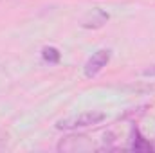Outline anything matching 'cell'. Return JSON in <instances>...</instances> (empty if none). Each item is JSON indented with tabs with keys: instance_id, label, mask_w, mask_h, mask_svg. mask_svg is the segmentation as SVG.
<instances>
[{
	"instance_id": "277c9868",
	"label": "cell",
	"mask_w": 155,
	"mask_h": 153,
	"mask_svg": "<svg viewBox=\"0 0 155 153\" xmlns=\"http://www.w3.org/2000/svg\"><path fill=\"white\" fill-rule=\"evenodd\" d=\"M134 151H150L152 150V146H150V142L139 133V130L137 128H132V146H130Z\"/></svg>"
},
{
	"instance_id": "8992f818",
	"label": "cell",
	"mask_w": 155,
	"mask_h": 153,
	"mask_svg": "<svg viewBox=\"0 0 155 153\" xmlns=\"http://www.w3.org/2000/svg\"><path fill=\"white\" fill-rule=\"evenodd\" d=\"M143 76L144 77H155V65H150L148 69L143 70Z\"/></svg>"
},
{
	"instance_id": "3957f363",
	"label": "cell",
	"mask_w": 155,
	"mask_h": 153,
	"mask_svg": "<svg viewBox=\"0 0 155 153\" xmlns=\"http://www.w3.org/2000/svg\"><path fill=\"white\" fill-rule=\"evenodd\" d=\"M108 13H105L103 9H94L85 20H83V27L85 29H97V27H103L107 22H108Z\"/></svg>"
},
{
	"instance_id": "6da1fadb",
	"label": "cell",
	"mask_w": 155,
	"mask_h": 153,
	"mask_svg": "<svg viewBox=\"0 0 155 153\" xmlns=\"http://www.w3.org/2000/svg\"><path fill=\"white\" fill-rule=\"evenodd\" d=\"M107 119V115L103 112H85V114L74 115L69 119H61L56 122L58 130H78V128H88V126H96L99 122H103Z\"/></svg>"
},
{
	"instance_id": "5b68a950",
	"label": "cell",
	"mask_w": 155,
	"mask_h": 153,
	"mask_svg": "<svg viewBox=\"0 0 155 153\" xmlns=\"http://www.w3.org/2000/svg\"><path fill=\"white\" fill-rule=\"evenodd\" d=\"M41 58H43V61L54 65V63H60L61 52H60L56 47H43V49H41Z\"/></svg>"
},
{
	"instance_id": "7a4b0ae2",
	"label": "cell",
	"mask_w": 155,
	"mask_h": 153,
	"mask_svg": "<svg viewBox=\"0 0 155 153\" xmlns=\"http://www.w3.org/2000/svg\"><path fill=\"white\" fill-rule=\"evenodd\" d=\"M110 58H112V50H110V49H99V50H96V52L87 60V63H85V67H83L85 77H88V79L96 77L108 63H110Z\"/></svg>"
}]
</instances>
